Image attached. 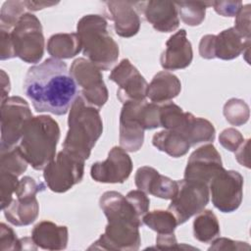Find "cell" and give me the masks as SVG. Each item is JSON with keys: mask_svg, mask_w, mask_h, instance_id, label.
<instances>
[{"mask_svg": "<svg viewBox=\"0 0 251 251\" xmlns=\"http://www.w3.org/2000/svg\"><path fill=\"white\" fill-rule=\"evenodd\" d=\"M24 90L36 112L57 116L68 113L79 92L67 64L54 58L27 70Z\"/></svg>", "mask_w": 251, "mask_h": 251, "instance_id": "cell-1", "label": "cell"}, {"mask_svg": "<svg viewBox=\"0 0 251 251\" xmlns=\"http://www.w3.org/2000/svg\"><path fill=\"white\" fill-rule=\"evenodd\" d=\"M99 206L108 224L105 231L88 248L98 250H138L139 226L143 225L126 196L118 191H106L99 199Z\"/></svg>", "mask_w": 251, "mask_h": 251, "instance_id": "cell-2", "label": "cell"}, {"mask_svg": "<svg viewBox=\"0 0 251 251\" xmlns=\"http://www.w3.org/2000/svg\"><path fill=\"white\" fill-rule=\"evenodd\" d=\"M68 126L69 129L63 142L64 150L87 160L103 132L99 109L87 104L78 95L70 108Z\"/></svg>", "mask_w": 251, "mask_h": 251, "instance_id": "cell-3", "label": "cell"}, {"mask_svg": "<svg viewBox=\"0 0 251 251\" xmlns=\"http://www.w3.org/2000/svg\"><path fill=\"white\" fill-rule=\"evenodd\" d=\"M59 139L58 123L48 115H39L25 125L19 147L28 164L40 171L55 158Z\"/></svg>", "mask_w": 251, "mask_h": 251, "instance_id": "cell-4", "label": "cell"}, {"mask_svg": "<svg viewBox=\"0 0 251 251\" xmlns=\"http://www.w3.org/2000/svg\"><path fill=\"white\" fill-rule=\"evenodd\" d=\"M83 55L99 70L108 71L118 61L119 45L108 31V24L100 15H85L76 25Z\"/></svg>", "mask_w": 251, "mask_h": 251, "instance_id": "cell-5", "label": "cell"}, {"mask_svg": "<svg viewBox=\"0 0 251 251\" xmlns=\"http://www.w3.org/2000/svg\"><path fill=\"white\" fill-rule=\"evenodd\" d=\"M16 57L28 64L40 62L44 54V36L40 21L25 13L10 32Z\"/></svg>", "mask_w": 251, "mask_h": 251, "instance_id": "cell-6", "label": "cell"}, {"mask_svg": "<svg viewBox=\"0 0 251 251\" xmlns=\"http://www.w3.org/2000/svg\"><path fill=\"white\" fill-rule=\"evenodd\" d=\"M84 161L67 150L58 152L43 170V177L50 190L64 193L80 182L84 174Z\"/></svg>", "mask_w": 251, "mask_h": 251, "instance_id": "cell-7", "label": "cell"}, {"mask_svg": "<svg viewBox=\"0 0 251 251\" xmlns=\"http://www.w3.org/2000/svg\"><path fill=\"white\" fill-rule=\"evenodd\" d=\"M176 181L177 191L171 199L168 210L175 216L178 226L204 210L209 202L210 192L208 184L204 182L185 178Z\"/></svg>", "mask_w": 251, "mask_h": 251, "instance_id": "cell-8", "label": "cell"}, {"mask_svg": "<svg viewBox=\"0 0 251 251\" xmlns=\"http://www.w3.org/2000/svg\"><path fill=\"white\" fill-rule=\"evenodd\" d=\"M32 118L28 103L20 96L1 102V149H9L21 140L27 122Z\"/></svg>", "mask_w": 251, "mask_h": 251, "instance_id": "cell-9", "label": "cell"}, {"mask_svg": "<svg viewBox=\"0 0 251 251\" xmlns=\"http://www.w3.org/2000/svg\"><path fill=\"white\" fill-rule=\"evenodd\" d=\"M70 74L80 87V96L87 104L97 109L106 104L108 89L100 70L95 65L85 58H77L72 63Z\"/></svg>", "mask_w": 251, "mask_h": 251, "instance_id": "cell-10", "label": "cell"}, {"mask_svg": "<svg viewBox=\"0 0 251 251\" xmlns=\"http://www.w3.org/2000/svg\"><path fill=\"white\" fill-rule=\"evenodd\" d=\"M213 205L223 213L237 210L243 197V177L237 171L223 169L209 182Z\"/></svg>", "mask_w": 251, "mask_h": 251, "instance_id": "cell-11", "label": "cell"}, {"mask_svg": "<svg viewBox=\"0 0 251 251\" xmlns=\"http://www.w3.org/2000/svg\"><path fill=\"white\" fill-rule=\"evenodd\" d=\"M109 78L118 84L117 97L123 104L145 100L148 83L128 59H123L112 70Z\"/></svg>", "mask_w": 251, "mask_h": 251, "instance_id": "cell-12", "label": "cell"}, {"mask_svg": "<svg viewBox=\"0 0 251 251\" xmlns=\"http://www.w3.org/2000/svg\"><path fill=\"white\" fill-rule=\"evenodd\" d=\"M132 171V161L127 152L120 146H114L103 162L93 163L90 168L91 177L102 183H123Z\"/></svg>", "mask_w": 251, "mask_h": 251, "instance_id": "cell-13", "label": "cell"}, {"mask_svg": "<svg viewBox=\"0 0 251 251\" xmlns=\"http://www.w3.org/2000/svg\"><path fill=\"white\" fill-rule=\"evenodd\" d=\"M144 100L129 101L123 105L120 115V145L128 152H136L143 145L144 127L140 112Z\"/></svg>", "mask_w": 251, "mask_h": 251, "instance_id": "cell-14", "label": "cell"}, {"mask_svg": "<svg viewBox=\"0 0 251 251\" xmlns=\"http://www.w3.org/2000/svg\"><path fill=\"white\" fill-rule=\"evenodd\" d=\"M223 169L222 158L216 147L205 144L190 155L184 170V178L209 184Z\"/></svg>", "mask_w": 251, "mask_h": 251, "instance_id": "cell-15", "label": "cell"}, {"mask_svg": "<svg viewBox=\"0 0 251 251\" xmlns=\"http://www.w3.org/2000/svg\"><path fill=\"white\" fill-rule=\"evenodd\" d=\"M135 185L139 190L162 199H173L177 191V181L161 175L149 166L137 169L134 176Z\"/></svg>", "mask_w": 251, "mask_h": 251, "instance_id": "cell-16", "label": "cell"}, {"mask_svg": "<svg viewBox=\"0 0 251 251\" xmlns=\"http://www.w3.org/2000/svg\"><path fill=\"white\" fill-rule=\"evenodd\" d=\"M193 59L192 46L186 37L185 29H180L168 39L160 63L163 69L176 71L187 68Z\"/></svg>", "mask_w": 251, "mask_h": 251, "instance_id": "cell-17", "label": "cell"}, {"mask_svg": "<svg viewBox=\"0 0 251 251\" xmlns=\"http://www.w3.org/2000/svg\"><path fill=\"white\" fill-rule=\"evenodd\" d=\"M108 18L114 22L116 33L121 37H131L140 28V18L134 9V3L128 1L104 2Z\"/></svg>", "mask_w": 251, "mask_h": 251, "instance_id": "cell-18", "label": "cell"}, {"mask_svg": "<svg viewBox=\"0 0 251 251\" xmlns=\"http://www.w3.org/2000/svg\"><path fill=\"white\" fill-rule=\"evenodd\" d=\"M141 5L146 21L157 31L171 32L178 27L179 19L175 2L151 0Z\"/></svg>", "mask_w": 251, "mask_h": 251, "instance_id": "cell-19", "label": "cell"}, {"mask_svg": "<svg viewBox=\"0 0 251 251\" xmlns=\"http://www.w3.org/2000/svg\"><path fill=\"white\" fill-rule=\"evenodd\" d=\"M31 238L35 245L45 250H63L69 241L68 227L57 226L50 221H42L34 226Z\"/></svg>", "mask_w": 251, "mask_h": 251, "instance_id": "cell-20", "label": "cell"}, {"mask_svg": "<svg viewBox=\"0 0 251 251\" xmlns=\"http://www.w3.org/2000/svg\"><path fill=\"white\" fill-rule=\"evenodd\" d=\"M250 39L243 38L233 27H229L215 35V58L221 60H232L241 53L249 55Z\"/></svg>", "mask_w": 251, "mask_h": 251, "instance_id": "cell-21", "label": "cell"}, {"mask_svg": "<svg viewBox=\"0 0 251 251\" xmlns=\"http://www.w3.org/2000/svg\"><path fill=\"white\" fill-rule=\"evenodd\" d=\"M181 90L178 77L167 71L157 73L147 86L146 97L153 103H165L176 98Z\"/></svg>", "mask_w": 251, "mask_h": 251, "instance_id": "cell-22", "label": "cell"}, {"mask_svg": "<svg viewBox=\"0 0 251 251\" xmlns=\"http://www.w3.org/2000/svg\"><path fill=\"white\" fill-rule=\"evenodd\" d=\"M3 212L10 224L17 226H28L37 219L39 204L36 196H21L13 199Z\"/></svg>", "mask_w": 251, "mask_h": 251, "instance_id": "cell-23", "label": "cell"}, {"mask_svg": "<svg viewBox=\"0 0 251 251\" xmlns=\"http://www.w3.org/2000/svg\"><path fill=\"white\" fill-rule=\"evenodd\" d=\"M47 51L52 58L71 59L81 51V43L77 33H56L50 36Z\"/></svg>", "mask_w": 251, "mask_h": 251, "instance_id": "cell-24", "label": "cell"}, {"mask_svg": "<svg viewBox=\"0 0 251 251\" xmlns=\"http://www.w3.org/2000/svg\"><path fill=\"white\" fill-rule=\"evenodd\" d=\"M152 144L158 150L174 158L184 156L191 147L183 135L169 129H163L155 133L152 138Z\"/></svg>", "mask_w": 251, "mask_h": 251, "instance_id": "cell-25", "label": "cell"}, {"mask_svg": "<svg viewBox=\"0 0 251 251\" xmlns=\"http://www.w3.org/2000/svg\"><path fill=\"white\" fill-rule=\"evenodd\" d=\"M191 113L183 112V110L173 102H165V104L160 105V126L164 129L174 130L182 135L185 126Z\"/></svg>", "mask_w": 251, "mask_h": 251, "instance_id": "cell-26", "label": "cell"}, {"mask_svg": "<svg viewBox=\"0 0 251 251\" xmlns=\"http://www.w3.org/2000/svg\"><path fill=\"white\" fill-rule=\"evenodd\" d=\"M193 235L200 242L209 243L220 235V224L211 210H203L193 221Z\"/></svg>", "mask_w": 251, "mask_h": 251, "instance_id": "cell-27", "label": "cell"}, {"mask_svg": "<svg viewBox=\"0 0 251 251\" xmlns=\"http://www.w3.org/2000/svg\"><path fill=\"white\" fill-rule=\"evenodd\" d=\"M215 136L216 130L213 124L204 118H196L194 116L190 120L184 132V137L190 146L204 142H213Z\"/></svg>", "mask_w": 251, "mask_h": 251, "instance_id": "cell-28", "label": "cell"}, {"mask_svg": "<svg viewBox=\"0 0 251 251\" xmlns=\"http://www.w3.org/2000/svg\"><path fill=\"white\" fill-rule=\"evenodd\" d=\"M181 21L190 26L199 25L205 19L206 9L212 2L201 1H176L175 2Z\"/></svg>", "mask_w": 251, "mask_h": 251, "instance_id": "cell-29", "label": "cell"}, {"mask_svg": "<svg viewBox=\"0 0 251 251\" xmlns=\"http://www.w3.org/2000/svg\"><path fill=\"white\" fill-rule=\"evenodd\" d=\"M28 162L23 155L19 145L0 150V172L20 176L27 169Z\"/></svg>", "mask_w": 251, "mask_h": 251, "instance_id": "cell-30", "label": "cell"}, {"mask_svg": "<svg viewBox=\"0 0 251 251\" xmlns=\"http://www.w3.org/2000/svg\"><path fill=\"white\" fill-rule=\"evenodd\" d=\"M142 223L158 234L174 233L177 226L175 216L169 210L147 212L142 218Z\"/></svg>", "mask_w": 251, "mask_h": 251, "instance_id": "cell-31", "label": "cell"}, {"mask_svg": "<svg viewBox=\"0 0 251 251\" xmlns=\"http://www.w3.org/2000/svg\"><path fill=\"white\" fill-rule=\"evenodd\" d=\"M226 120L232 126H242L246 124L250 117L249 106L241 99L231 98L226 102L223 110Z\"/></svg>", "mask_w": 251, "mask_h": 251, "instance_id": "cell-32", "label": "cell"}, {"mask_svg": "<svg viewBox=\"0 0 251 251\" xmlns=\"http://www.w3.org/2000/svg\"><path fill=\"white\" fill-rule=\"evenodd\" d=\"M25 8L24 1H6L0 12V29L12 31L25 14Z\"/></svg>", "mask_w": 251, "mask_h": 251, "instance_id": "cell-33", "label": "cell"}, {"mask_svg": "<svg viewBox=\"0 0 251 251\" xmlns=\"http://www.w3.org/2000/svg\"><path fill=\"white\" fill-rule=\"evenodd\" d=\"M18 176L8 173L0 172V190H1V209H6L13 201V194H15L18 187Z\"/></svg>", "mask_w": 251, "mask_h": 251, "instance_id": "cell-34", "label": "cell"}, {"mask_svg": "<svg viewBox=\"0 0 251 251\" xmlns=\"http://www.w3.org/2000/svg\"><path fill=\"white\" fill-rule=\"evenodd\" d=\"M244 138L239 130L228 127L224 129L219 135L220 144L226 150L230 152H235L239 146L243 143Z\"/></svg>", "mask_w": 251, "mask_h": 251, "instance_id": "cell-35", "label": "cell"}, {"mask_svg": "<svg viewBox=\"0 0 251 251\" xmlns=\"http://www.w3.org/2000/svg\"><path fill=\"white\" fill-rule=\"evenodd\" d=\"M126 198L135 211L136 215L142 219L148 212L150 206V200L146 193L139 189L131 190L126 195Z\"/></svg>", "mask_w": 251, "mask_h": 251, "instance_id": "cell-36", "label": "cell"}, {"mask_svg": "<svg viewBox=\"0 0 251 251\" xmlns=\"http://www.w3.org/2000/svg\"><path fill=\"white\" fill-rule=\"evenodd\" d=\"M0 250H22V242L6 224L0 225Z\"/></svg>", "mask_w": 251, "mask_h": 251, "instance_id": "cell-37", "label": "cell"}, {"mask_svg": "<svg viewBox=\"0 0 251 251\" xmlns=\"http://www.w3.org/2000/svg\"><path fill=\"white\" fill-rule=\"evenodd\" d=\"M250 5L247 4L242 6L237 15L235 16L233 28L245 39H250L251 29H250Z\"/></svg>", "mask_w": 251, "mask_h": 251, "instance_id": "cell-38", "label": "cell"}, {"mask_svg": "<svg viewBox=\"0 0 251 251\" xmlns=\"http://www.w3.org/2000/svg\"><path fill=\"white\" fill-rule=\"evenodd\" d=\"M45 189V185L42 182L36 181L33 177L24 176L19 180L18 187L16 189V196H36V194Z\"/></svg>", "mask_w": 251, "mask_h": 251, "instance_id": "cell-39", "label": "cell"}, {"mask_svg": "<svg viewBox=\"0 0 251 251\" xmlns=\"http://www.w3.org/2000/svg\"><path fill=\"white\" fill-rule=\"evenodd\" d=\"M212 6L217 14L224 17H235L241 9V1H214Z\"/></svg>", "mask_w": 251, "mask_h": 251, "instance_id": "cell-40", "label": "cell"}, {"mask_svg": "<svg viewBox=\"0 0 251 251\" xmlns=\"http://www.w3.org/2000/svg\"><path fill=\"white\" fill-rule=\"evenodd\" d=\"M213 244L209 247V250H248L250 245L246 242L235 241L226 237H220L214 239Z\"/></svg>", "mask_w": 251, "mask_h": 251, "instance_id": "cell-41", "label": "cell"}, {"mask_svg": "<svg viewBox=\"0 0 251 251\" xmlns=\"http://www.w3.org/2000/svg\"><path fill=\"white\" fill-rule=\"evenodd\" d=\"M10 32L11 31L0 29V59L2 61L16 57Z\"/></svg>", "mask_w": 251, "mask_h": 251, "instance_id": "cell-42", "label": "cell"}, {"mask_svg": "<svg viewBox=\"0 0 251 251\" xmlns=\"http://www.w3.org/2000/svg\"><path fill=\"white\" fill-rule=\"evenodd\" d=\"M214 43H215V34H206L202 36L199 43V54L204 59H214Z\"/></svg>", "mask_w": 251, "mask_h": 251, "instance_id": "cell-43", "label": "cell"}, {"mask_svg": "<svg viewBox=\"0 0 251 251\" xmlns=\"http://www.w3.org/2000/svg\"><path fill=\"white\" fill-rule=\"evenodd\" d=\"M182 245H179L174 233L169 234H158L156 238V248L157 249H178Z\"/></svg>", "mask_w": 251, "mask_h": 251, "instance_id": "cell-44", "label": "cell"}, {"mask_svg": "<svg viewBox=\"0 0 251 251\" xmlns=\"http://www.w3.org/2000/svg\"><path fill=\"white\" fill-rule=\"evenodd\" d=\"M249 144H250V139L244 140L243 143L239 146V148L234 152L235 153V159L237 162L245 166L246 168H250V163H249Z\"/></svg>", "mask_w": 251, "mask_h": 251, "instance_id": "cell-45", "label": "cell"}, {"mask_svg": "<svg viewBox=\"0 0 251 251\" xmlns=\"http://www.w3.org/2000/svg\"><path fill=\"white\" fill-rule=\"evenodd\" d=\"M24 4L26 9L30 11H38L47 7L54 6L58 2H49V1H24Z\"/></svg>", "mask_w": 251, "mask_h": 251, "instance_id": "cell-46", "label": "cell"}, {"mask_svg": "<svg viewBox=\"0 0 251 251\" xmlns=\"http://www.w3.org/2000/svg\"><path fill=\"white\" fill-rule=\"evenodd\" d=\"M1 85H2L1 102H3L8 98V93L10 92V79L7 74L3 70H1Z\"/></svg>", "mask_w": 251, "mask_h": 251, "instance_id": "cell-47", "label": "cell"}]
</instances>
